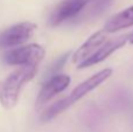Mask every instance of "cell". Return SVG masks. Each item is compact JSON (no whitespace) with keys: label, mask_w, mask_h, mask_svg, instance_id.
Listing matches in <instances>:
<instances>
[{"label":"cell","mask_w":133,"mask_h":132,"mask_svg":"<svg viewBox=\"0 0 133 132\" xmlns=\"http://www.w3.org/2000/svg\"><path fill=\"white\" fill-rule=\"evenodd\" d=\"M35 65H22L13 71L0 84V103L4 108L15 107L22 88L35 76Z\"/></svg>","instance_id":"1"},{"label":"cell","mask_w":133,"mask_h":132,"mask_svg":"<svg viewBox=\"0 0 133 132\" xmlns=\"http://www.w3.org/2000/svg\"><path fill=\"white\" fill-rule=\"evenodd\" d=\"M46 55L42 46L36 43L8 50L4 55V61L12 65H35L36 67Z\"/></svg>","instance_id":"2"},{"label":"cell","mask_w":133,"mask_h":132,"mask_svg":"<svg viewBox=\"0 0 133 132\" xmlns=\"http://www.w3.org/2000/svg\"><path fill=\"white\" fill-rule=\"evenodd\" d=\"M35 25L32 22H20L0 33V48H9L21 44L32 37Z\"/></svg>","instance_id":"3"},{"label":"cell","mask_w":133,"mask_h":132,"mask_svg":"<svg viewBox=\"0 0 133 132\" xmlns=\"http://www.w3.org/2000/svg\"><path fill=\"white\" fill-rule=\"evenodd\" d=\"M90 0H63L54 8L49 16V25L58 26L66 20L75 19L88 5Z\"/></svg>","instance_id":"4"},{"label":"cell","mask_w":133,"mask_h":132,"mask_svg":"<svg viewBox=\"0 0 133 132\" xmlns=\"http://www.w3.org/2000/svg\"><path fill=\"white\" fill-rule=\"evenodd\" d=\"M130 39V34H125L122 35L119 37H116V39L111 40V41H108L101 46L98 49H97L96 53H94L90 57H88L87 60H84L83 62H81L78 64V68H88L91 67L94 64H97V63L104 61L105 58H108L111 54H113L116 50L120 49Z\"/></svg>","instance_id":"5"},{"label":"cell","mask_w":133,"mask_h":132,"mask_svg":"<svg viewBox=\"0 0 133 132\" xmlns=\"http://www.w3.org/2000/svg\"><path fill=\"white\" fill-rule=\"evenodd\" d=\"M69 83H70V77L68 75L60 74V75L51 76L44 83V85L42 87L41 91H40L39 96H37V100H36L37 107H41V105L46 104L48 101L54 98L57 94L62 93L64 89L68 88Z\"/></svg>","instance_id":"6"},{"label":"cell","mask_w":133,"mask_h":132,"mask_svg":"<svg viewBox=\"0 0 133 132\" xmlns=\"http://www.w3.org/2000/svg\"><path fill=\"white\" fill-rule=\"evenodd\" d=\"M111 75H112V69H110V68L103 69V70H101V71H98L97 74L92 75L91 77H89V78L85 80L84 82H82L79 85H77L71 91V94L69 95L70 100L72 101L74 103H76L82 97H84L85 95L91 93L94 89L99 87L103 82H105Z\"/></svg>","instance_id":"7"},{"label":"cell","mask_w":133,"mask_h":132,"mask_svg":"<svg viewBox=\"0 0 133 132\" xmlns=\"http://www.w3.org/2000/svg\"><path fill=\"white\" fill-rule=\"evenodd\" d=\"M106 42V32L105 30H101L97 32L95 34H92L79 48L76 50V53L72 56V62L76 64H79L81 62H83L84 60H87L88 57L92 55L94 53H96L97 49L101 46H103Z\"/></svg>","instance_id":"8"},{"label":"cell","mask_w":133,"mask_h":132,"mask_svg":"<svg viewBox=\"0 0 133 132\" xmlns=\"http://www.w3.org/2000/svg\"><path fill=\"white\" fill-rule=\"evenodd\" d=\"M133 26V6L125 8L110 19L104 26L106 33H115L119 29H125Z\"/></svg>","instance_id":"9"},{"label":"cell","mask_w":133,"mask_h":132,"mask_svg":"<svg viewBox=\"0 0 133 132\" xmlns=\"http://www.w3.org/2000/svg\"><path fill=\"white\" fill-rule=\"evenodd\" d=\"M112 4V0H90L85 8L75 18L76 22H83L87 20H92L101 15Z\"/></svg>","instance_id":"10"},{"label":"cell","mask_w":133,"mask_h":132,"mask_svg":"<svg viewBox=\"0 0 133 132\" xmlns=\"http://www.w3.org/2000/svg\"><path fill=\"white\" fill-rule=\"evenodd\" d=\"M72 104H74V102L70 100L69 96H66V97H64L63 100L58 101V102L54 103L53 105H50V107H49L48 109H47L46 111L41 115V121L42 122L51 121L53 118H55L56 116H58L61 112L66 110L69 107H71Z\"/></svg>","instance_id":"11"},{"label":"cell","mask_w":133,"mask_h":132,"mask_svg":"<svg viewBox=\"0 0 133 132\" xmlns=\"http://www.w3.org/2000/svg\"><path fill=\"white\" fill-rule=\"evenodd\" d=\"M69 55H70V53H65L64 55H62V56H60V57L57 58V60H55V62L53 63V64L49 67V69H48V72H47V76L50 78L51 76H54L55 75V72L56 71H58V70L61 69V68L63 67V65L65 64V62H66V60H68V57H69Z\"/></svg>","instance_id":"12"},{"label":"cell","mask_w":133,"mask_h":132,"mask_svg":"<svg viewBox=\"0 0 133 132\" xmlns=\"http://www.w3.org/2000/svg\"><path fill=\"white\" fill-rule=\"evenodd\" d=\"M129 41H130V43H132L133 44V32L130 34V39H129Z\"/></svg>","instance_id":"13"}]
</instances>
